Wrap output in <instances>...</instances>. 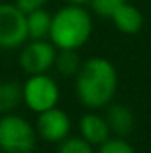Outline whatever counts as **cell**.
Masks as SVG:
<instances>
[{
  "instance_id": "6",
  "label": "cell",
  "mask_w": 151,
  "mask_h": 153,
  "mask_svg": "<svg viewBox=\"0 0 151 153\" xmlns=\"http://www.w3.org/2000/svg\"><path fill=\"white\" fill-rule=\"evenodd\" d=\"M57 55V48L44 41V39H32L30 43L23 45L20 52V68L27 75H38V73H46L48 70L53 68Z\"/></svg>"
},
{
  "instance_id": "3",
  "label": "cell",
  "mask_w": 151,
  "mask_h": 153,
  "mask_svg": "<svg viewBox=\"0 0 151 153\" xmlns=\"http://www.w3.org/2000/svg\"><path fill=\"white\" fill-rule=\"evenodd\" d=\"M38 143L36 128L18 114H2L0 117V152L32 153Z\"/></svg>"
},
{
  "instance_id": "12",
  "label": "cell",
  "mask_w": 151,
  "mask_h": 153,
  "mask_svg": "<svg viewBox=\"0 0 151 153\" xmlns=\"http://www.w3.org/2000/svg\"><path fill=\"white\" fill-rule=\"evenodd\" d=\"M23 102L21 85L18 82H2L0 84V116L9 114L18 109Z\"/></svg>"
},
{
  "instance_id": "18",
  "label": "cell",
  "mask_w": 151,
  "mask_h": 153,
  "mask_svg": "<svg viewBox=\"0 0 151 153\" xmlns=\"http://www.w3.org/2000/svg\"><path fill=\"white\" fill-rule=\"evenodd\" d=\"M68 4H71V5H85V4H89L91 0H66Z\"/></svg>"
},
{
  "instance_id": "13",
  "label": "cell",
  "mask_w": 151,
  "mask_h": 153,
  "mask_svg": "<svg viewBox=\"0 0 151 153\" xmlns=\"http://www.w3.org/2000/svg\"><path fill=\"white\" fill-rule=\"evenodd\" d=\"M80 64L82 62H80V57H78L76 50H59L57 55H55V62H53L59 75L66 76V78L75 76Z\"/></svg>"
},
{
  "instance_id": "8",
  "label": "cell",
  "mask_w": 151,
  "mask_h": 153,
  "mask_svg": "<svg viewBox=\"0 0 151 153\" xmlns=\"http://www.w3.org/2000/svg\"><path fill=\"white\" fill-rule=\"evenodd\" d=\"M80 134L89 144H101L109 139L110 128L107 121L98 114H84L80 117Z\"/></svg>"
},
{
  "instance_id": "14",
  "label": "cell",
  "mask_w": 151,
  "mask_h": 153,
  "mask_svg": "<svg viewBox=\"0 0 151 153\" xmlns=\"http://www.w3.org/2000/svg\"><path fill=\"white\" fill-rule=\"evenodd\" d=\"M57 153H93V148L82 137H66L64 141H61Z\"/></svg>"
},
{
  "instance_id": "19",
  "label": "cell",
  "mask_w": 151,
  "mask_h": 153,
  "mask_svg": "<svg viewBox=\"0 0 151 153\" xmlns=\"http://www.w3.org/2000/svg\"><path fill=\"white\" fill-rule=\"evenodd\" d=\"M0 153H2V152H0Z\"/></svg>"
},
{
  "instance_id": "1",
  "label": "cell",
  "mask_w": 151,
  "mask_h": 153,
  "mask_svg": "<svg viewBox=\"0 0 151 153\" xmlns=\"http://www.w3.org/2000/svg\"><path fill=\"white\" fill-rule=\"evenodd\" d=\"M76 96L87 109H101L110 103L117 89V71L105 57H91L80 64L75 75Z\"/></svg>"
},
{
  "instance_id": "7",
  "label": "cell",
  "mask_w": 151,
  "mask_h": 153,
  "mask_svg": "<svg viewBox=\"0 0 151 153\" xmlns=\"http://www.w3.org/2000/svg\"><path fill=\"white\" fill-rule=\"evenodd\" d=\"M71 119L64 111L52 107L48 111L39 112L36 121V134L46 143H61L70 135Z\"/></svg>"
},
{
  "instance_id": "17",
  "label": "cell",
  "mask_w": 151,
  "mask_h": 153,
  "mask_svg": "<svg viewBox=\"0 0 151 153\" xmlns=\"http://www.w3.org/2000/svg\"><path fill=\"white\" fill-rule=\"evenodd\" d=\"M46 2H48V0H14V4H16V5H18L21 11H25V13H29V11H34V9L43 7Z\"/></svg>"
},
{
  "instance_id": "5",
  "label": "cell",
  "mask_w": 151,
  "mask_h": 153,
  "mask_svg": "<svg viewBox=\"0 0 151 153\" xmlns=\"http://www.w3.org/2000/svg\"><path fill=\"white\" fill-rule=\"evenodd\" d=\"M27 39V13L16 4H0V48L16 50Z\"/></svg>"
},
{
  "instance_id": "4",
  "label": "cell",
  "mask_w": 151,
  "mask_h": 153,
  "mask_svg": "<svg viewBox=\"0 0 151 153\" xmlns=\"http://www.w3.org/2000/svg\"><path fill=\"white\" fill-rule=\"evenodd\" d=\"M23 103L32 112H43L57 105L59 102V85L46 73L30 75L27 82L21 85Z\"/></svg>"
},
{
  "instance_id": "9",
  "label": "cell",
  "mask_w": 151,
  "mask_h": 153,
  "mask_svg": "<svg viewBox=\"0 0 151 153\" xmlns=\"http://www.w3.org/2000/svg\"><path fill=\"white\" fill-rule=\"evenodd\" d=\"M105 121H107L110 132H114V134L119 135V137L128 135V134L132 132V128H133V123H135L132 111H130L128 107L121 105V103H114V105L109 107Z\"/></svg>"
},
{
  "instance_id": "16",
  "label": "cell",
  "mask_w": 151,
  "mask_h": 153,
  "mask_svg": "<svg viewBox=\"0 0 151 153\" xmlns=\"http://www.w3.org/2000/svg\"><path fill=\"white\" fill-rule=\"evenodd\" d=\"M98 153H135V152L130 146V143H126L123 137H117V139H107L105 143H101Z\"/></svg>"
},
{
  "instance_id": "11",
  "label": "cell",
  "mask_w": 151,
  "mask_h": 153,
  "mask_svg": "<svg viewBox=\"0 0 151 153\" xmlns=\"http://www.w3.org/2000/svg\"><path fill=\"white\" fill-rule=\"evenodd\" d=\"M52 14L43 7L27 13V34L29 39H46L50 34Z\"/></svg>"
},
{
  "instance_id": "2",
  "label": "cell",
  "mask_w": 151,
  "mask_h": 153,
  "mask_svg": "<svg viewBox=\"0 0 151 153\" xmlns=\"http://www.w3.org/2000/svg\"><path fill=\"white\" fill-rule=\"evenodd\" d=\"M93 32L91 14L82 5H66L52 16L50 43L59 50H78Z\"/></svg>"
},
{
  "instance_id": "10",
  "label": "cell",
  "mask_w": 151,
  "mask_h": 153,
  "mask_svg": "<svg viewBox=\"0 0 151 153\" xmlns=\"http://www.w3.org/2000/svg\"><path fill=\"white\" fill-rule=\"evenodd\" d=\"M112 20H114V23H115V27L121 32H124V34H135V32H139L141 27H142V22H144L141 11L137 7L126 4V2L114 13Z\"/></svg>"
},
{
  "instance_id": "15",
  "label": "cell",
  "mask_w": 151,
  "mask_h": 153,
  "mask_svg": "<svg viewBox=\"0 0 151 153\" xmlns=\"http://www.w3.org/2000/svg\"><path fill=\"white\" fill-rule=\"evenodd\" d=\"M94 9V13H98L100 16L105 18H112L114 13L124 4V0H91L89 2Z\"/></svg>"
}]
</instances>
